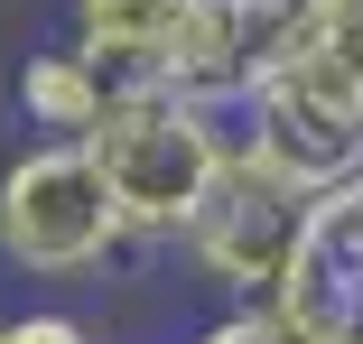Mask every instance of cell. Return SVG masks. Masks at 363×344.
<instances>
[{"instance_id": "1", "label": "cell", "mask_w": 363, "mask_h": 344, "mask_svg": "<svg viewBox=\"0 0 363 344\" xmlns=\"http://www.w3.org/2000/svg\"><path fill=\"white\" fill-rule=\"evenodd\" d=\"M84 159L103 168V195H112L130 251H177L196 233V214L214 205V186L233 177L242 130H233V112H205L168 84H121Z\"/></svg>"}, {"instance_id": "2", "label": "cell", "mask_w": 363, "mask_h": 344, "mask_svg": "<svg viewBox=\"0 0 363 344\" xmlns=\"http://www.w3.org/2000/svg\"><path fill=\"white\" fill-rule=\"evenodd\" d=\"M233 130H242V159L298 195L363 177V0L354 10H317L289 38V56L233 112Z\"/></svg>"}, {"instance_id": "3", "label": "cell", "mask_w": 363, "mask_h": 344, "mask_svg": "<svg viewBox=\"0 0 363 344\" xmlns=\"http://www.w3.org/2000/svg\"><path fill=\"white\" fill-rule=\"evenodd\" d=\"M130 251L112 195H103V168L84 149H19L0 168V260L19 280H56V289H84Z\"/></svg>"}, {"instance_id": "4", "label": "cell", "mask_w": 363, "mask_h": 344, "mask_svg": "<svg viewBox=\"0 0 363 344\" xmlns=\"http://www.w3.org/2000/svg\"><path fill=\"white\" fill-rule=\"evenodd\" d=\"M308 205L317 195L279 186L252 159H233V177L214 186V205L177 242V260L196 270V289H214V307H279L289 270H298V242H308Z\"/></svg>"}, {"instance_id": "5", "label": "cell", "mask_w": 363, "mask_h": 344, "mask_svg": "<svg viewBox=\"0 0 363 344\" xmlns=\"http://www.w3.org/2000/svg\"><path fill=\"white\" fill-rule=\"evenodd\" d=\"M270 316L289 326V344H363V177L308 205L298 270H289Z\"/></svg>"}, {"instance_id": "6", "label": "cell", "mask_w": 363, "mask_h": 344, "mask_svg": "<svg viewBox=\"0 0 363 344\" xmlns=\"http://www.w3.org/2000/svg\"><path fill=\"white\" fill-rule=\"evenodd\" d=\"M10 103H19V121H28L38 149H84L94 130H103V112L121 103V75H103L84 47L56 38V47H28V56H19Z\"/></svg>"}, {"instance_id": "7", "label": "cell", "mask_w": 363, "mask_h": 344, "mask_svg": "<svg viewBox=\"0 0 363 344\" xmlns=\"http://www.w3.org/2000/svg\"><path fill=\"white\" fill-rule=\"evenodd\" d=\"M196 0H65V47H84L121 84H168V56Z\"/></svg>"}, {"instance_id": "8", "label": "cell", "mask_w": 363, "mask_h": 344, "mask_svg": "<svg viewBox=\"0 0 363 344\" xmlns=\"http://www.w3.org/2000/svg\"><path fill=\"white\" fill-rule=\"evenodd\" d=\"M186 344H289V326H279L270 307H214Z\"/></svg>"}, {"instance_id": "9", "label": "cell", "mask_w": 363, "mask_h": 344, "mask_svg": "<svg viewBox=\"0 0 363 344\" xmlns=\"http://www.w3.org/2000/svg\"><path fill=\"white\" fill-rule=\"evenodd\" d=\"M0 344H10V326H0Z\"/></svg>"}]
</instances>
